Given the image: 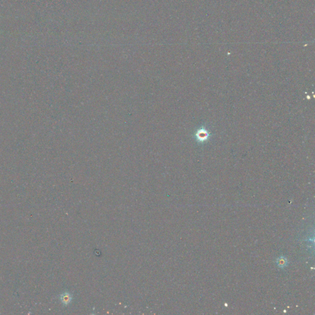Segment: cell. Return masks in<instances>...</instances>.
<instances>
[{
    "label": "cell",
    "mask_w": 315,
    "mask_h": 315,
    "mask_svg": "<svg viewBox=\"0 0 315 315\" xmlns=\"http://www.w3.org/2000/svg\"><path fill=\"white\" fill-rule=\"evenodd\" d=\"M72 296L70 294V293H69L67 292L65 293L64 294H63L61 297L62 302L65 305H68L69 303H70L72 300Z\"/></svg>",
    "instance_id": "obj_3"
},
{
    "label": "cell",
    "mask_w": 315,
    "mask_h": 315,
    "mask_svg": "<svg viewBox=\"0 0 315 315\" xmlns=\"http://www.w3.org/2000/svg\"><path fill=\"white\" fill-rule=\"evenodd\" d=\"M276 263L277 266L280 268H284L288 265L287 259L284 256H280L276 260Z\"/></svg>",
    "instance_id": "obj_2"
},
{
    "label": "cell",
    "mask_w": 315,
    "mask_h": 315,
    "mask_svg": "<svg viewBox=\"0 0 315 315\" xmlns=\"http://www.w3.org/2000/svg\"><path fill=\"white\" fill-rule=\"evenodd\" d=\"M195 136L196 137V139L198 141L204 142V141H206L209 139L210 134H209V132L207 131V130H206L204 128H201L196 131Z\"/></svg>",
    "instance_id": "obj_1"
}]
</instances>
